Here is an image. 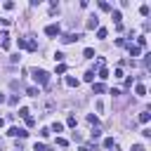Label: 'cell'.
<instances>
[{
	"mask_svg": "<svg viewBox=\"0 0 151 151\" xmlns=\"http://www.w3.org/2000/svg\"><path fill=\"white\" fill-rule=\"evenodd\" d=\"M99 10H104V12H106V10H111V5H109V3H104V0H102V3H99Z\"/></svg>",
	"mask_w": 151,
	"mask_h": 151,
	"instance_id": "obj_27",
	"label": "cell"
},
{
	"mask_svg": "<svg viewBox=\"0 0 151 151\" xmlns=\"http://www.w3.org/2000/svg\"><path fill=\"white\" fill-rule=\"evenodd\" d=\"M26 94H28V97H38L40 92H38V87H28V90H26Z\"/></svg>",
	"mask_w": 151,
	"mask_h": 151,
	"instance_id": "obj_14",
	"label": "cell"
},
{
	"mask_svg": "<svg viewBox=\"0 0 151 151\" xmlns=\"http://www.w3.org/2000/svg\"><path fill=\"white\" fill-rule=\"evenodd\" d=\"M17 45H19V50H26V38H19Z\"/></svg>",
	"mask_w": 151,
	"mask_h": 151,
	"instance_id": "obj_23",
	"label": "cell"
},
{
	"mask_svg": "<svg viewBox=\"0 0 151 151\" xmlns=\"http://www.w3.org/2000/svg\"><path fill=\"white\" fill-rule=\"evenodd\" d=\"M99 78H102V80H106V78H109V71H106L104 66H99Z\"/></svg>",
	"mask_w": 151,
	"mask_h": 151,
	"instance_id": "obj_15",
	"label": "cell"
},
{
	"mask_svg": "<svg viewBox=\"0 0 151 151\" xmlns=\"http://www.w3.org/2000/svg\"><path fill=\"white\" fill-rule=\"evenodd\" d=\"M7 102V97H5V94H0V104H5Z\"/></svg>",
	"mask_w": 151,
	"mask_h": 151,
	"instance_id": "obj_34",
	"label": "cell"
},
{
	"mask_svg": "<svg viewBox=\"0 0 151 151\" xmlns=\"http://www.w3.org/2000/svg\"><path fill=\"white\" fill-rule=\"evenodd\" d=\"M135 94H137V97H144V94H146V87H144V85H135Z\"/></svg>",
	"mask_w": 151,
	"mask_h": 151,
	"instance_id": "obj_9",
	"label": "cell"
},
{
	"mask_svg": "<svg viewBox=\"0 0 151 151\" xmlns=\"http://www.w3.org/2000/svg\"><path fill=\"white\" fill-rule=\"evenodd\" d=\"M104 149H116V142H113V137H106V139H104Z\"/></svg>",
	"mask_w": 151,
	"mask_h": 151,
	"instance_id": "obj_10",
	"label": "cell"
},
{
	"mask_svg": "<svg viewBox=\"0 0 151 151\" xmlns=\"http://www.w3.org/2000/svg\"><path fill=\"white\" fill-rule=\"evenodd\" d=\"M83 78H85V80H87V83H92V80H94V71H87V73H85V76H83Z\"/></svg>",
	"mask_w": 151,
	"mask_h": 151,
	"instance_id": "obj_20",
	"label": "cell"
},
{
	"mask_svg": "<svg viewBox=\"0 0 151 151\" xmlns=\"http://www.w3.org/2000/svg\"><path fill=\"white\" fill-rule=\"evenodd\" d=\"M3 125H5V121H3V118H0V127H3Z\"/></svg>",
	"mask_w": 151,
	"mask_h": 151,
	"instance_id": "obj_36",
	"label": "cell"
},
{
	"mask_svg": "<svg viewBox=\"0 0 151 151\" xmlns=\"http://www.w3.org/2000/svg\"><path fill=\"white\" fill-rule=\"evenodd\" d=\"M111 19H113V21H116V24H121V19H123V14H121L118 10H113V12H111Z\"/></svg>",
	"mask_w": 151,
	"mask_h": 151,
	"instance_id": "obj_11",
	"label": "cell"
},
{
	"mask_svg": "<svg viewBox=\"0 0 151 151\" xmlns=\"http://www.w3.org/2000/svg\"><path fill=\"white\" fill-rule=\"evenodd\" d=\"M0 151H3V144H0Z\"/></svg>",
	"mask_w": 151,
	"mask_h": 151,
	"instance_id": "obj_37",
	"label": "cell"
},
{
	"mask_svg": "<svg viewBox=\"0 0 151 151\" xmlns=\"http://www.w3.org/2000/svg\"><path fill=\"white\" fill-rule=\"evenodd\" d=\"M26 50L35 52V50H38V43H35V40H26Z\"/></svg>",
	"mask_w": 151,
	"mask_h": 151,
	"instance_id": "obj_12",
	"label": "cell"
},
{
	"mask_svg": "<svg viewBox=\"0 0 151 151\" xmlns=\"http://www.w3.org/2000/svg\"><path fill=\"white\" fill-rule=\"evenodd\" d=\"M40 137H50V127H43L40 130Z\"/></svg>",
	"mask_w": 151,
	"mask_h": 151,
	"instance_id": "obj_31",
	"label": "cell"
},
{
	"mask_svg": "<svg viewBox=\"0 0 151 151\" xmlns=\"http://www.w3.org/2000/svg\"><path fill=\"white\" fill-rule=\"evenodd\" d=\"M104 90H106V87H104V83H92V92H94V94H102Z\"/></svg>",
	"mask_w": 151,
	"mask_h": 151,
	"instance_id": "obj_6",
	"label": "cell"
},
{
	"mask_svg": "<svg viewBox=\"0 0 151 151\" xmlns=\"http://www.w3.org/2000/svg\"><path fill=\"white\" fill-rule=\"evenodd\" d=\"M139 14L146 17V14H149V5H142V7H139Z\"/></svg>",
	"mask_w": 151,
	"mask_h": 151,
	"instance_id": "obj_25",
	"label": "cell"
},
{
	"mask_svg": "<svg viewBox=\"0 0 151 151\" xmlns=\"http://www.w3.org/2000/svg\"><path fill=\"white\" fill-rule=\"evenodd\" d=\"M80 151H92V149H90V146H85V144H83V146H80Z\"/></svg>",
	"mask_w": 151,
	"mask_h": 151,
	"instance_id": "obj_35",
	"label": "cell"
},
{
	"mask_svg": "<svg viewBox=\"0 0 151 151\" xmlns=\"http://www.w3.org/2000/svg\"><path fill=\"white\" fill-rule=\"evenodd\" d=\"M132 151H146L144 144H132Z\"/></svg>",
	"mask_w": 151,
	"mask_h": 151,
	"instance_id": "obj_26",
	"label": "cell"
},
{
	"mask_svg": "<svg viewBox=\"0 0 151 151\" xmlns=\"http://www.w3.org/2000/svg\"><path fill=\"white\" fill-rule=\"evenodd\" d=\"M0 24H3V26H7V24H10V19H3V17H0Z\"/></svg>",
	"mask_w": 151,
	"mask_h": 151,
	"instance_id": "obj_33",
	"label": "cell"
},
{
	"mask_svg": "<svg viewBox=\"0 0 151 151\" xmlns=\"http://www.w3.org/2000/svg\"><path fill=\"white\" fill-rule=\"evenodd\" d=\"M127 50H130V57H132V59H135V57H139V54H142V50H139L137 45H132V43L127 45Z\"/></svg>",
	"mask_w": 151,
	"mask_h": 151,
	"instance_id": "obj_5",
	"label": "cell"
},
{
	"mask_svg": "<svg viewBox=\"0 0 151 151\" xmlns=\"http://www.w3.org/2000/svg\"><path fill=\"white\" fill-rule=\"evenodd\" d=\"M57 144H59V146H66V144H69V142H66V139H64V137H57Z\"/></svg>",
	"mask_w": 151,
	"mask_h": 151,
	"instance_id": "obj_32",
	"label": "cell"
},
{
	"mask_svg": "<svg viewBox=\"0 0 151 151\" xmlns=\"http://www.w3.org/2000/svg\"><path fill=\"white\" fill-rule=\"evenodd\" d=\"M33 151H47V146H45L43 142H35V146H33Z\"/></svg>",
	"mask_w": 151,
	"mask_h": 151,
	"instance_id": "obj_18",
	"label": "cell"
},
{
	"mask_svg": "<svg viewBox=\"0 0 151 151\" xmlns=\"http://www.w3.org/2000/svg\"><path fill=\"white\" fill-rule=\"evenodd\" d=\"M62 130H64V125H62V123H54V125L50 127V132H62Z\"/></svg>",
	"mask_w": 151,
	"mask_h": 151,
	"instance_id": "obj_17",
	"label": "cell"
},
{
	"mask_svg": "<svg viewBox=\"0 0 151 151\" xmlns=\"http://www.w3.org/2000/svg\"><path fill=\"white\" fill-rule=\"evenodd\" d=\"M83 57H87V59H94V50H92V47H87V50L83 52Z\"/></svg>",
	"mask_w": 151,
	"mask_h": 151,
	"instance_id": "obj_19",
	"label": "cell"
},
{
	"mask_svg": "<svg viewBox=\"0 0 151 151\" xmlns=\"http://www.w3.org/2000/svg\"><path fill=\"white\" fill-rule=\"evenodd\" d=\"M31 73H33V80H35L38 85H47V83H50V73H47L45 69H33Z\"/></svg>",
	"mask_w": 151,
	"mask_h": 151,
	"instance_id": "obj_1",
	"label": "cell"
},
{
	"mask_svg": "<svg viewBox=\"0 0 151 151\" xmlns=\"http://www.w3.org/2000/svg\"><path fill=\"white\" fill-rule=\"evenodd\" d=\"M66 85H69V87H78V78H73V76H66Z\"/></svg>",
	"mask_w": 151,
	"mask_h": 151,
	"instance_id": "obj_8",
	"label": "cell"
},
{
	"mask_svg": "<svg viewBox=\"0 0 151 151\" xmlns=\"http://www.w3.org/2000/svg\"><path fill=\"white\" fill-rule=\"evenodd\" d=\"M87 123H92V125H97V116H92V113H90V116H87Z\"/></svg>",
	"mask_w": 151,
	"mask_h": 151,
	"instance_id": "obj_30",
	"label": "cell"
},
{
	"mask_svg": "<svg viewBox=\"0 0 151 151\" xmlns=\"http://www.w3.org/2000/svg\"><path fill=\"white\" fill-rule=\"evenodd\" d=\"M7 135H10V137H21V139H24V137H28V132H26V130H19V127L12 125V127L7 130Z\"/></svg>",
	"mask_w": 151,
	"mask_h": 151,
	"instance_id": "obj_3",
	"label": "cell"
},
{
	"mask_svg": "<svg viewBox=\"0 0 151 151\" xmlns=\"http://www.w3.org/2000/svg\"><path fill=\"white\" fill-rule=\"evenodd\" d=\"M137 47H139V50H142V47H146V38H144V35H142V38H137Z\"/></svg>",
	"mask_w": 151,
	"mask_h": 151,
	"instance_id": "obj_21",
	"label": "cell"
},
{
	"mask_svg": "<svg viewBox=\"0 0 151 151\" xmlns=\"http://www.w3.org/2000/svg\"><path fill=\"white\" fill-rule=\"evenodd\" d=\"M97 38H99V40H104V38H106V28H97Z\"/></svg>",
	"mask_w": 151,
	"mask_h": 151,
	"instance_id": "obj_22",
	"label": "cell"
},
{
	"mask_svg": "<svg viewBox=\"0 0 151 151\" xmlns=\"http://www.w3.org/2000/svg\"><path fill=\"white\" fill-rule=\"evenodd\" d=\"M54 62H64V54L62 52H54Z\"/></svg>",
	"mask_w": 151,
	"mask_h": 151,
	"instance_id": "obj_28",
	"label": "cell"
},
{
	"mask_svg": "<svg viewBox=\"0 0 151 151\" xmlns=\"http://www.w3.org/2000/svg\"><path fill=\"white\" fill-rule=\"evenodd\" d=\"M62 33V26L59 24H47L45 26V35H59Z\"/></svg>",
	"mask_w": 151,
	"mask_h": 151,
	"instance_id": "obj_2",
	"label": "cell"
},
{
	"mask_svg": "<svg viewBox=\"0 0 151 151\" xmlns=\"http://www.w3.org/2000/svg\"><path fill=\"white\" fill-rule=\"evenodd\" d=\"M90 137H92V139H99V137H102V130H99V127H94V130L90 132Z\"/></svg>",
	"mask_w": 151,
	"mask_h": 151,
	"instance_id": "obj_13",
	"label": "cell"
},
{
	"mask_svg": "<svg viewBox=\"0 0 151 151\" xmlns=\"http://www.w3.org/2000/svg\"><path fill=\"white\" fill-rule=\"evenodd\" d=\"M80 33H66V35H62V43H73V40H80Z\"/></svg>",
	"mask_w": 151,
	"mask_h": 151,
	"instance_id": "obj_4",
	"label": "cell"
},
{
	"mask_svg": "<svg viewBox=\"0 0 151 151\" xmlns=\"http://www.w3.org/2000/svg\"><path fill=\"white\" fill-rule=\"evenodd\" d=\"M19 116H21V118H28V109L21 106V109H19Z\"/></svg>",
	"mask_w": 151,
	"mask_h": 151,
	"instance_id": "obj_24",
	"label": "cell"
},
{
	"mask_svg": "<svg viewBox=\"0 0 151 151\" xmlns=\"http://www.w3.org/2000/svg\"><path fill=\"white\" fill-rule=\"evenodd\" d=\"M87 28H99V19L97 17H90L87 19Z\"/></svg>",
	"mask_w": 151,
	"mask_h": 151,
	"instance_id": "obj_7",
	"label": "cell"
},
{
	"mask_svg": "<svg viewBox=\"0 0 151 151\" xmlns=\"http://www.w3.org/2000/svg\"><path fill=\"white\" fill-rule=\"evenodd\" d=\"M149 118H151L149 111H142V113H139V121H142V123H149Z\"/></svg>",
	"mask_w": 151,
	"mask_h": 151,
	"instance_id": "obj_16",
	"label": "cell"
},
{
	"mask_svg": "<svg viewBox=\"0 0 151 151\" xmlns=\"http://www.w3.org/2000/svg\"><path fill=\"white\" fill-rule=\"evenodd\" d=\"M66 125H69V127H76V118H73V116H69V121H66Z\"/></svg>",
	"mask_w": 151,
	"mask_h": 151,
	"instance_id": "obj_29",
	"label": "cell"
}]
</instances>
